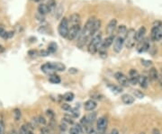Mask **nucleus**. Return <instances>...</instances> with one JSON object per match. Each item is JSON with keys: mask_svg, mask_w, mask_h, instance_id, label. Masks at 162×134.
<instances>
[{"mask_svg": "<svg viewBox=\"0 0 162 134\" xmlns=\"http://www.w3.org/2000/svg\"><path fill=\"white\" fill-rule=\"evenodd\" d=\"M115 78L116 79V81L120 84L121 87H128L130 86V81H129V78L127 76H125L123 74V73L118 71V72H115Z\"/></svg>", "mask_w": 162, "mask_h": 134, "instance_id": "423d86ee", "label": "nucleus"}, {"mask_svg": "<svg viewBox=\"0 0 162 134\" xmlns=\"http://www.w3.org/2000/svg\"><path fill=\"white\" fill-rule=\"evenodd\" d=\"M132 95L135 98H138V99H142L145 97V95L142 91H140L139 89H133L132 90Z\"/></svg>", "mask_w": 162, "mask_h": 134, "instance_id": "393cba45", "label": "nucleus"}, {"mask_svg": "<svg viewBox=\"0 0 162 134\" xmlns=\"http://www.w3.org/2000/svg\"><path fill=\"white\" fill-rule=\"evenodd\" d=\"M152 134H161V132H160V130L158 128H154L152 130Z\"/></svg>", "mask_w": 162, "mask_h": 134, "instance_id": "49530a36", "label": "nucleus"}, {"mask_svg": "<svg viewBox=\"0 0 162 134\" xmlns=\"http://www.w3.org/2000/svg\"><path fill=\"white\" fill-rule=\"evenodd\" d=\"M68 20H69V26L79 25V24H80L81 17H80V16L79 14L75 13V14H72Z\"/></svg>", "mask_w": 162, "mask_h": 134, "instance_id": "ddd939ff", "label": "nucleus"}, {"mask_svg": "<svg viewBox=\"0 0 162 134\" xmlns=\"http://www.w3.org/2000/svg\"><path fill=\"white\" fill-rule=\"evenodd\" d=\"M139 84L141 88L146 89L149 87V78L146 76H141L139 79Z\"/></svg>", "mask_w": 162, "mask_h": 134, "instance_id": "412c9836", "label": "nucleus"}, {"mask_svg": "<svg viewBox=\"0 0 162 134\" xmlns=\"http://www.w3.org/2000/svg\"><path fill=\"white\" fill-rule=\"evenodd\" d=\"M140 77H141V75L139 74V72L137 71L136 69H134V68L130 69L128 78H129V81H130L131 85H134V86H135V85L139 84Z\"/></svg>", "mask_w": 162, "mask_h": 134, "instance_id": "9d476101", "label": "nucleus"}, {"mask_svg": "<svg viewBox=\"0 0 162 134\" xmlns=\"http://www.w3.org/2000/svg\"><path fill=\"white\" fill-rule=\"evenodd\" d=\"M4 51V47L2 45H0V52H2Z\"/></svg>", "mask_w": 162, "mask_h": 134, "instance_id": "3c124183", "label": "nucleus"}, {"mask_svg": "<svg viewBox=\"0 0 162 134\" xmlns=\"http://www.w3.org/2000/svg\"><path fill=\"white\" fill-rule=\"evenodd\" d=\"M158 73L157 71V69L155 68H151L149 71V79L152 80V81H157L158 78Z\"/></svg>", "mask_w": 162, "mask_h": 134, "instance_id": "6ab92c4d", "label": "nucleus"}, {"mask_svg": "<svg viewBox=\"0 0 162 134\" xmlns=\"http://www.w3.org/2000/svg\"><path fill=\"white\" fill-rule=\"evenodd\" d=\"M145 33H146V28L144 26L141 27L138 31L136 32V40H137V42H141V41H143Z\"/></svg>", "mask_w": 162, "mask_h": 134, "instance_id": "a211bd4d", "label": "nucleus"}, {"mask_svg": "<svg viewBox=\"0 0 162 134\" xmlns=\"http://www.w3.org/2000/svg\"><path fill=\"white\" fill-rule=\"evenodd\" d=\"M141 64L146 67V68H149L151 67L152 65V62L151 61V60H147V59H141Z\"/></svg>", "mask_w": 162, "mask_h": 134, "instance_id": "4c0bfd02", "label": "nucleus"}, {"mask_svg": "<svg viewBox=\"0 0 162 134\" xmlns=\"http://www.w3.org/2000/svg\"><path fill=\"white\" fill-rule=\"evenodd\" d=\"M102 42H103L102 33L98 31L96 33L94 34V36L91 38V41H90V42L88 44V51L90 54L95 55L98 51L99 47H100Z\"/></svg>", "mask_w": 162, "mask_h": 134, "instance_id": "f03ea898", "label": "nucleus"}, {"mask_svg": "<svg viewBox=\"0 0 162 134\" xmlns=\"http://www.w3.org/2000/svg\"><path fill=\"white\" fill-rule=\"evenodd\" d=\"M38 12H39V14L42 15V16H44V15L48 14L50 12V9H49L47 4H41V5H39Z\"/></svg>", "mask_w": 162, "mask_h": 134, "instance_id": "5701e85b", "label": "nucleus"}, {"mask_svg": "<svg viewBox=\"0 0 162 134\" xmlns=\"http://www.w3.org/2000/svg\"><path fill=\"white\" fill-rule=\"evenodd\" d=\"M127 32L128 30L125 25H120L117 29V36H120V37H122L125 39Z\"/></svg>", "mask_w": 162, "mask_h": 134, "instance_id": "aec40b11", "label": "nucleus"}, {"mask_svg": "<svg viewBox=\"0 0 162 134\" xmlns=\"http://www.w3.org/2000/svg\"><path fill=\"white\" fill-rule=\"evenodd\" d=\"M57 49H58V45H57L56 42H51V43L48 45V51H49L50 53H54V52H56Z\"/></svg>", "mask_w": 162, "mask_h": 134, "instance_id": "cd10ccee", "label": "nucleus"}, {"mask_svg": "<svg viewBox=\"0 0 162 134\" xmlns=\"http://www.w3.org/2000/svg\"><path fill=\"white\" fill-rule=\"evenodd\" d=\"M29 134H33V130H30V132H29Z\"/></svg>", "mask_w": 162, "mask_h": 134, "instance_id": "603ef678", "label": "nucleus"}, {"mask_svg": "<svg viewBox=\"0 0 162 134\" xmlns=\"http://www.w3.org/2000/svg\"><path fill=\"white\" fill-rule=\"evenodd\" d=\"M28 54H29L30 56H35V55L37 54V51H30L28 52Z\"/></svg>", "mask_w": 162, "mask_h": 134, "instance_id": "de8ad7c7", "label": "nucleus"}, {"mask_svg": "<svg viewBox=\"0 0 162 134\" xmlns=\"http://www.w3.org/2000/svg\"><path fill=\"white\" fill-rule=\"evenodd\" d=\"M158 81L159 83V85L162 87V76H158Z\"/></svg>", "mask_w": 162, "mask_h": 134, "instance_id": "09e8293b", "label": "nucleus"}, {"mask_svg": "<svg viewBox=\"0 0 162 134\" xmlns=\"http://www.w3.org/2000/svg\"><path fill=\"white\" fill-rule=\"evenodd\" d=\"M151 38L154 42H159L162 40V24L158 26L152 27Z\"/></svg>", "mask_w": 162, "mask_h": 134, "instance_id": "6e6552de", "label": "nucleus"}, {"mask_svg": "<svg viewBox=\"0 0 162 134\" xmlns=\"http://www.w3.org/2000/svg\"><path fill=\"white\" fill-rule=\"evenodd\" d=\"M114 42H115V36H113V35L108 36V37H107L106 39L103 40V42H102L100 47H99L98 52H99V51H106V50H107V49H108L112 44L114 43Z\"/></svg>", "mask_w": 162, "mask_h": 134, "instance_id": "1a4fd4ad", "label": "nucleus"}, {"mask_svg": "<svg viewBox=\"0 0 162 134\" xmlns=\"http://www.w3.org/2000/svg\"><path fill=\"white\" fill-rule=\"evenodd\" d=\"M69 134H81V132L79 131V130L75 126V127H72L70 128L69 130Z\"/></svg>", "mask_w": 162, "mask_h": 134, "instance_id": "ea45409f", "label": "nucleus"}, {"mask_svg": "<svg viewBox=\"0 0 162 134\" xmlns=\"http://www.w3.org/2000/svg\"><path fill=\"white\" fill-rule=\"evenodd\" d=\"M80 32H81L80 24H79V25L69 26V34H68L67 39L69 41H74L75 39L79 38V36L80 34Z\"/></svg>", "mask_w": 162, "mask_h": 134, "instance_id": "0eeeda50", "label": "nucleus"}, {"mask_svg": "<svg viewBox=\"0 0 162 134\" xmlns=\"http://www.w3.org/2000/svg\"><path fill=\"white\" fill-rule=\"evenodd\" d=\"M55 71H59V72H63L66 70V66L61 63V62H52Z\"/></svg>", "mask_w": 162, "mask_h": 134, "instance_id": "4be33fe9", "label": "nucleus"}, {"mask_svg": "<svg viewBox=\"0 0 162 134\" xmlns=\"http://www.w3.org/2000/svg\"><path fill=\"white\" fill-rule=\"evenodd\" d=\"M74 97H75V95H74L73 93L68 92V93H66V94L63 95V99H64L66 102H72V101L74 100Z\"/></svg>", "mask_w": 162, "mask_h": 134, "instance_id": "c85d7f7f", "label": "nucleus"}, {"mask_svg": "<svg viewBox=\"0 0 162 134\" xmlns=\"http://www.w3.org/2000/svg\"><path fill=\"white\" fill-rule=\"evenodd\" d=\"M40 55L42 56V57H47V56L50 55V52H49L48 50H42V51H40Z\"/></svg>", "mask_w": 162, "mask_h": 134, "instance_id": "37998d69", "label": "nucleus"}, {"mask_svg": "<svg viewBox=\"0 0 162 134\" xmlns=\"http://www.w3.org/2000/svg\"><path fill=\"white\" fill-rule=\"evenodd\" d=\"M70 114L74 117V118H78L79 117V111L78 110L77 108H72L71 110H70Z\"/></svg>", "mask_w": 162, "mask_h": 134, "instance_id": "72a5a7b5", "label": "nucleus"}, {"mask_svg": "<svg viewBox=\"0 0 162 134\" xmlns=\"http://www.w3.org/2000/svg\"><path fill=\"white\" fill-rule=\"evenodd\" d=\"M49 81L51 83H52V84H59L61 82V79L58 75L52 74V75H51L49 77Z\"/></svg>", "mask_w": 162, "mask_h": 134, "instance_id": "a878e982", "label": "nucleus"}, {"mask_svg": "<svg viewBox=\"0 0 162 134\" xmlns=\"http://www.w3.org/2000/svg\"><path fill=\"white\" fill-rule=\"evenodd\" d=\"M59 130L61 131H66L67 130V123H62L60 125H59Z\"/></svg>", "mask_w": 162, "mask_h": 134, "instance_id": "a18cd8bd", "label": "nucleus"}, {"mask_svg": "<svg viewBox=\"0 0 162 134\" xmlns=\"http://www.w3.org/2000/svg\"><path fill=\"white\" fill-rule=\"evenodd\" d=\"M33 1H34V2H39L40 0H33Z\"/></svg>", "mask_w": 162, "mask_h": 134, "instance_id": "864d4df0", "label": "nucleus"}, {"mask_svg": "<svg viewBox=\"0 0 162 134\" xmlns=\"http://www.w3.org/2000/svg\"><path fill=\"white\" fill-rule=\"evenodd\" d=\"M10 134H19L16 130H13L11 132H10Z\"/></svg>", "mask_w": 162, "mask_h": 134, "instance_id": "8fccbe9b", "label": "nucleus"}, {"mask_svg": "<svg viewBox=\"0 0 162 134\" xmlns=\"http://www.w3.org/2000/svg\"><path fill=\"white\" fill-rule=\"evenodd\" d=\"M116 26H117V20L116 19H112L108 23L107 26H106V32L109 35H113V33L116 30Z\"/></svg>", "mask_w": 162, "mask_h": 134, "instance_id": "4468645a", "label": "nucleus"}, {"mask_svg": "<svg viewBox=\"0 0 162 134\" xmlns=\"http://www.w3.org/2000/svg\"><path fill=\"white\" fill-rule=\"evenodd\" d=\"M137 42L136 40V32L134 29H129L125 37V41H124V45L126 46L127 49H132Z\"/></svg>", "mask_w": 162, "mask_h": 134, "instance_id": "7ed1b4c3", "label": "nucleus"}, {"mask_svg": "<svg viewBox=\"0 0 162 134\" xmlns=\"http://www.w3.org/2000/svg\"><path fill=\"white\" fill-rule=\"evenodd\" d=\"M124 41L125 39L122 38V37H120V36H117V37L115 39V42H114V48L113 50L116 53H119L122 51V47L124 45Z\"/></svg>", "mask_w": 162, "mask_h": 134, "instance_id": "9b49d317", "label": "nucleus"}, {"mask_svg": "<svg viewBox=\"0 0 162 134\" xmlns=\"http://www.w3.org/2000/svg\"><path fill=\"white\" fill-rule=\"evenodd\" d=\"M38 123H39L40 124H42V125H45L46 123H47V121L45 120V118H44L43 116L40 115V116L38 117Z\"/></svg>", "mask_w": 162, "mask_h": 134, "instance_id": "79ce46f5", "label": "nucleus"}, {"mask_svg": "<svg viewBox=\"0 0 162 134\" xmlns=\"http://www.w3.org/2000/svg\"><path fill=\"white\" fill-rule=\"evenodd\" d=\"M96 107H97V103L93 99H89L84 104V109L88 112H93Z\"/></svg>", "mask_w": 162, "mask_h": 134, "instance_id": "2eb2a0df", "label": "nucleus"}, {"mask_svg": "<svg viewBox=\"0 0 162 134\" xmlns=\"http://www.w3.org/2000/svg\"><path fill=\"white\" fill-rule=\"evenodd\" d=\"M46 114L48 115L49 119H51L52 121H53V120H54L55 114L53 113V111H52V110H47V111H46Z\"/></svg>", "mask_w": 162, "mask_h": 134, "instance_id": "58836bf2", "label": "nucleus"}, {"mask_svg": "<svg viewBox=\"0 0 162 134\" xmlns=\"http://www.w3.org/2000/svg\"><path fill=\"white\" fill-rule=\"evenodd\" d=\"M69 20L66 17H63L61 19L59 27H58V32L59 34L63 38H67L68 34H69Z\"/></svg>", "mask_w": 162, "mask_h": 134, "instance_id": "20e7f679", "label": "nucleus"}, {"mask_svg": "<svg viewBox=\"0 0 162 134\" xmlns=\"http://www.w3.org/2000/svg\"><path fill=\"white\" fill-rule=\"evenodd\" d=\"M21 115H22V114H21L20 109H17V108L15 109L14 110V118H15V120L19 121L21 119Z\"/></svg>", "mask_w": 162, "mask_h": 134, "instance_id": "2f4dec72", "label": "nucleus"}, {"mask_svg": "<svg viewBox=\"0 0 162 134\" xmlns=\"http://www.w3.org/2000/svg\"><path fill=\"white\" fill-rule=\"evenodd\" d=\"M108 125V119L106 116H101L96 120V130L98 134H105Z\"/></svg>", "mask_w": 162, "mask_h": 134, "instance_id": "39448f33", "label": "nucleus"}, {"mask_svg": "<svg viewBox=\"0 0 162 134\" xmlns=\"http://www.w3.org/2000/svg\"><path fill=\"white\" fill-rule=\"evenodd\" d=\"M0 36L4 39H8V32H6L2 27H0Z\"/></svg>", "mask_w": 162, "mask_h": 134, "instance_id": "e433bc0d", "label": "nucleus"}, {"mask_svg": "<svg viewBox=\"0 0 162 134\" xmlns=\"http://www.w3.org/2000/svg\"><path fill=\"white\" fill-rule=\"evenodd\" d=\"M62 120H63L64 123H68V124H74V121H73V119H72L70 116L66 115Z\"/></svg>", "mask_w": 162, "mask_h": 134, "instance_id": "c9c22d12", "label": "nucleus"}, {"mask_svg": "<svg viewBox=\"0 0 162 134\" xmlns=\"http://www.w3.org/2000/svg\"><path fill=\"white\" fill-rule=\"evenodd\" d=\"M100 26H101V21L98 20V19H96L94 24H93V27H92V34L94 36L95 33H96L99 29H100Z\"/></svg>", "mask_w": 162, "mask_h": 134, "instance_id": "b1692460", "label": "nucleus"}, {"mask_svg": "<svg viewBox=\"0 0 162 134\" xmlns=\"http://www.w3.org/2000/svg\"><path fill=\"white\" fill-rule=\"evenodd\" d=\"M69 72L70 73V74H77V73L79 72V69L76 68H69Z\"/></svg>", "mask_w": 162, "mask_h": 134, "instance_id": "c03bdc74", "label": "nucleus"}, {"mask_svg": "<svg viewBox=\"0 0 162 134\" xmlns=\"http://www.w3.org/2000/svg\"><path fill=\"white\" fill-rule=\"evenodd\" d=\"M33 127H28L27 125H23L20 129V131H19V134H29L30 130H33Z\"/></svg>", "mask_w": 162, "mask_h": 134, "instance_id": "c756f323", "label": "nucleus"}, {"mask_svg": "<svg viewBox=\"0 0 162 134\" xmlns=\"http://www.w3.org/2000/svg\"><path fill=\"white\" fill-rule=\"evenodd\" d=\"M62 12H63V7H62L61 6H59L56 8V10H55V17H56V19L60 18V16L62 15Z\"/></svg>", "mask_w": 162, "mask_h": 134, "instance_id": "7c9ffc66", "label": "nucleus"}, {"mask_svg": "<svg viewBox=\"0 0 162 134\" xmlns=\"http://www.w3.org/2000/svg\"><path fill=\"white\" fill-rule=\"evenodd\" d=\"M86 119H88V121L91 125H93L94 123L96 121V120H97L96 119V113H95V112L94 113H90L89 114L86 115Z\"/></svg>", "mask_w": 162, "mask_h": 134, "instance_id": "bb28decb", "label": "nucleus"}, {"mask_svg": "<svg viewBox=\"0 0 162 134\" xmlns=\"http://www.w3.org/2000/svg\"><path fill=\"white\" fill-rule=\"evenodd\" d=\"M151 45H149V42H148V40H143L140 42V44L138 45V48H137V50L140 53H142V52H145L147 51Z\"/></svg>", "mask_w": 162, "mask_h": 134, "instance_id": "f3484780", "label": "nucleus"}, {"mask_svg": "<svg viewBox=\"0 0 162 134\" xmlns=\"http://www.w3.org/2000/svg\"><path fill=\"white\" fill-rule=\"evenodd\" d=\"M41 69L43 73H45V74L49 75V76H51L52 74H55V69L52 64V62H49V63H45L43 64L42 67H41Z\"/></svg>", "mask_w": 162, "mask_h": 134, "instance_id": "f8f14e48", "label": "nucleus"}, {"mask_svg": "<svg viewBox=\"0 0 162 134\" xmlns=\"http://www.w3.org/2000/svg\"><path fill=\"white\" fill-rule=\"evenodd\" d=\"M61 109L62 110H64V111H70L72 108L69 104H61Z\"/></svg>", "mask_w": 162, "mask_h": 134, "instance_id": "a19ab883", "label": "nucleus"}, {"mask_svg": "<svg viewBox=\"0 0 162 134\" xmlns=\"http://www.w3.org/2000/svg\"><path fill=\"white\" fill-rule=\"evenodd\" d=\"M121 100L124 104L129 105V104H132L134 103L135 98H134V96H132L129 94H124L121 96Z\"/></svg>", "mask_w": 162, "mask_h": 134, "instance_id": "dca6fc26", "label": "nucleus"}, {"mask_svg": "<svg viewBox=\"0 0 162 134\" xmlns=\"http://www.w3.org/2000/svg\"><path fill=\"white\" fill-rule=\"evenodd\" d=\"M109 87L111 88L112 91L115 92V93H116V94H120V93L122 92V88H121L120 87H117V86H109Z\"/></svg>", "mask_w": 162, "mask_h": 134, "instance_id": "f704fd0d", "label": "nucleus"}, {"mask_svg": "<svg viewBox=\"0 0 162 134\" xmlns=\"http://www.w3.org/2000/svg\"><path fill=\"white\" fill-rule=\"evenodd\" d=\"M141 134H145V133H141Z\"/></svg>", "mask_w": 162, "mask_h": 134, "instance_id": "5fc2aeb1", "label": "nucleus"}, {"mask_svg": "<svg viewBox=\"0 0 162 134\" xmlns=\"http://www.w3.org/2000/svg\"><path fill=\"white\" fill-rule=\"evenodd\" d=\"M49 9H50V12H51L52 10H53L54 8H56V2H55V0H50V1L48 2L47 4Z\"/></svg>", "mask_w": 162, "mask_h": 134, "instance_id": "473e14b6", "label": "nucleus"}, {"mask_svg": "<svg viewBox=\"0 0 162 134\" xmlns=\"http://www.w3.org/2000/svg\"><path fill=\"white\" fill-rule=\"evenodd\" d=\"M96 21L95 17H90L88 21H86L84 28L81 30L80 34L79 36V40H78V46L79 48H82L85 46V44L88 42V41H89V39H91L93 37L92 34V27L93 24Z\"/></svg>", "mask_w": 162, "mask_h": 134, "instance_id": "f257e3e1", "label": "nucleus"}]
</instances>
